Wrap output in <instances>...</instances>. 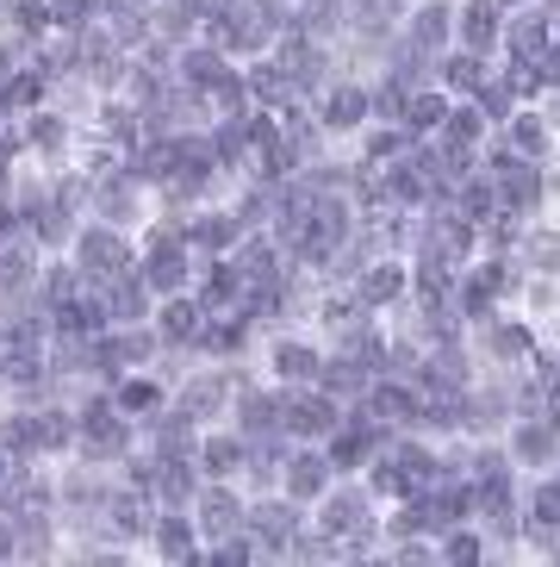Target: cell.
Instances as JSON below:
<instances>
[{
	"label": "cell",
	"mask_w": 560,
	"mask_h": 567,
	"mask_svg": "<svg viewBox=\"0 0 560 567\" xmlns=\"http://www.w3.org/2000/svg\"><path fill=\"white\" fill-rule=\"evenodd\" d=\"M125 262H132V250H125V237H118L113 225H94V231H82V244H75V268L94 275V281L125 275Z\"/></svg>",
	"instance_id": "6da1fadb"
},
{
	"label": "cell",
	"mask_w": 560,
	"mask_h": 567,
	"mask_svg": "<svg viewBox=\"0 0 560 567\" xmlns=\"http://www.w3.org/2000/svg\"><path fill=\"white\" fill-rule=\"evenodd\" d=\"M187 275H194V262H187V244H182V237H168V231H163L156 244H149L144 287H149V293H182Z\"/></svg>",
	"instance_id": "7a4b0ae2"
},
{
	"label": "cell",
	"mask_w": 560,
	"mask_h": 567,
	"mask_svg": "<svg viewBox=\"0 0 560 567\" xmlns=\"http://www.w3.org/2000/svg\"><path fill=\"white\" fill-rule=\"evenodd\" d=\"M199 331H206V306L187 300V293H168V306H163V337L175 343V350H187V343H199Z\"/></svg>",
	"instance_id": "3957f363"
},
{
	"label": "cell",
	"mask_w": 560,
	"mask_h": 567,
	"mask_svg": "<svg viewBox=\"0 0 560 567\" xmlns=\"http://www.w3.org/2000/svg\"><path fill=\"white\" fill-rule=\"evenodd\" d=\"M367 113H374V101H367V87H330V101H324V125L330 132H362Z\"/></svg>",
	"instance_id": "277c9868"
},
{
	"label": "cell",
	"mask_w": 560,
	"mask_h": 567,
	"mask_svg": "<svg viewBox=\"0 0 560 567\" xmlns=\"http://www.w3.org/2000/svg\"><path fill=\"white\" fill-rule=\"evenodd\" d=\"M318 343H274V381L280 386H312L318 381Z\"/></svg>",
	"instance_id": "5b68a950"
},
{
	"label": "cell",
	"mask_w": 560,
	"mask_h": 567,
	"mask_svg": "<svg viewBox=\"0 0 560 567\" xmlns=\"http://www.w3.org/2000/svg\"><path fill=\"white\" fill-rule=\"evenodd\" d=\"M330 481V455L318 450H299L293 462H287V499H318Z\"/></svg>",
	"instance_id": "8992f818"
},
{
	"label": "cell",
	"mask_w": 560,
	"mask_h": 567,
	"mask_svg": "<svg viewBox=\"0 0 560 567\" xmlns=\"http://www.w3.org/2000/svg\"><path fill=\"white\" fill-rule=\"evenodd\" d=\"M237 412H243V436H249V443H262V431H280L287 393H243V400H237Z\"/></svg>",
	"instance_id": "52a82bcc"
},
{
	"label": "cell",
	"mask_w": 560,
	"mask_h": 567,
	"mask_svg": "<svg viewBox=\"0 0 560 567\" xmlns=\"http://www.w3.org/2000/svg\"><path fill=\"white\" fill-rule=\"evenodd\" d=\"M149 536H156V555H163V561H199L194 555V524H187L182 512L163 517V524H149Z\"/></svg>",
	"instance_id": "ba28073f"
},
{
	"label": "cell",
	"mask_w": 560,
	"mask_h": 567,
	"mask_svg": "<svg viewBox=\"0 0 560 567\" xmlns=\"http://www.w3.org/2000/svg\"><path fill=\"white\" fill-rule=\"evenodd\" d=\"M231 393H225V374H199V381H187V400H182V412L194 417H212V405H225Z\"/></svg>",
	"instance_id": "9c48e42d"
},
{
	"label": "cell",
	"mask_w": 560,
	"mask_h": 567,
	"mask_svg": "<svg viewBox=\"0 0 560 567\" xmlns=\"http://www.w3.org/2000/svg\"><path fill=\"white\" fill-rule=\"evenodd\" d=\"M182 75L199 87V94H206V87H212L218 75H225V51H218V44H194V51L182 56Z\"/></svg>",
	"instance_id": "30bf717a"
},
{
	"label": "cell",
	"mask_w": 560,
	"mask_h": 567,
	"mask_svg": "<svg viewBox=\"0 0 560 567\" xmlns=\"http://www.w3.org/2000/svg\"><path fill=\"white\" fill-rule=\"evenodd\" d=\"M398 287H405V268H398V262H374V268L362 275V306L398 300Z\"/></svg>",
	"instance_id": "8fae6325"
},
{
	"label": "cell",
	"mask_w": 560,
	"mask_h": 567,
	"mask_svg": "<svg viewBox=\"0 0 560 567\" xmlns=\"http://www.w3.org/2000/svg\"><path fill=\"white\" fill-rule=\"evenodd\" d=\"M0 443H7V455H38V450H44V412L13 417V424L0 431Z\"/></svg>",
	"instance_id": "7c38bea8"
},
{
	"label": "cell",
	"mask_w": 560,
	"mask_h": 567,
	"mask_svg": "<svg viewBox=\"0 0 560 567\" xmlns=\"http://www.w3.org/2000/svg\"><path fill=\"white\" fill-rule=\"evenodd\" d=\"M199 524L212 536H237V524H243V505L231 499V493H206V505H199Z\"/></svg>",
	"instance_id": "4fadbf2b"
},
{
	"label": "cell",
	"mask_w": 560,
	"mask_h": 567,
	"mask_svg": "<svg viewBox=\"0 0 560 567\" xmlns=\"http://www.w3.org/2000/svg\"><path fill=\"white\" fill-rule=\"evenodd\" d=\"M199 467H206V474H237V467H243V443H231V436H212V443L199 450Z\"/></svg>",
	"instance_id": "5bb4252c"
},
{
	"label": "cell",
	"mask_w": 560,
	"mask_h": 567,
	"mask_svg": "<svg viewBox=\"0 0 560 567\" xmlns=\"http://www.w3.org/2000/svg\"><path fill=\"white\" fill-rule=\"evenodd\" d=\"M118 412H156V381H144V374H132V381L113 386Z\"/></svg>",
	"instance_id": "9a60e30c"
},
{
	"label": "cell",
	"mask_w": 560,
	"mask_h": 567,
	"mask_svg": "<svg viewBox=\"0 0 560 567\" xmlns=\"http://www.w3.org/2000/svg\"><path fill=\"white\" fill-rule=\"evenodd\" d=\"M398 113H405V125H412V132H429V125H443V94H417V101H405L398 106Z\"/></svg>",
	"instance_id": "2e32d148"
},
{
	"label": "cell",
	"mask_w": 560,
	"mask_h": 567,
	"mask_svg": "<svg viewBox=\"0 0 560 567\" xmlns=\"http://www.w3.org/2000/svg\"><path fill=\"white\" fill-rule=\"evenodd\" d=\"M443 32H448V13H443V7H424V13H417V38H424V44H436Z\"/></svg>",
	"instance_id": "e0dca14e"
},
{
	"label": "cell",
	"mask_w": 560,
	"mask_h": 567,
	"mask_svg": "<svg viewBox=\"0 0 560 567\" xmlns=\"http://www.w3.org/2000/svg\"><path fill=\"white\" fill-rule=\"evenodd\" d=\"M462 32H467V38H492V13H486V7L462 13Z\"/></svg>",
	"instance_id": "ac0fdd59"
},
{
	"label": "cell",
	"mask_w": 560,
	"mask_h": 567,
	"mask_svg": "<svg viewBox=\"0 0 560 567\" xmlns=\"http://www.w3.org/2000/svg\"><path fill=\"white\" fill-rule=\"evenodd\" d=\"M536 517H542V524H554V517H560V486H542V499H536Z\"/></svg>",
	"instance_id": "d6986e66"
},
{
	"label": "cell",
	"mask_w": 560,
	"mask_h": 567,
	"mask_svg": "<svg viewBox=\"0 0 560 567\" xmlns=\"http://www.w3.org/2000/svg\"><path fill=\"white\" fill-rule=\"evenodd\" d=\"M448 555H455V561H474V555H479L474 536H455V543H448Z\"/></svg>",
	"instance_id": "ffe728a7"
}]
</instances>
